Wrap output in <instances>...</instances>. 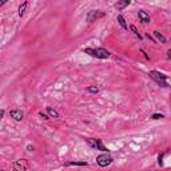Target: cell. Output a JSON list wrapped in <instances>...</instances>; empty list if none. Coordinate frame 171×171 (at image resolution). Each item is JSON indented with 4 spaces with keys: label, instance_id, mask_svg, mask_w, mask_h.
<instances>
[{
    "label": "cell",
    "instance_id": "cell-5",
    "mask_svg": "<svg viewBox=\"0 0 171 171\" xmlns=\"http://www.w3.org/2000/svg\"><path fill=\"white\" fill-rule=\"evenodd\" d=\"M104 16H106V12L100 11V9H91V11H88V13H87L86 19L88 23H94V22H96V20L104 18Z\"/></svg>",
    "mask_w": 171,
    "mask_h": 171
},
{
    "label": "cell",
    "instance_id": "cell-4",
    "mask_svg": "<svg viewBox=\"0 0 171 171\" xmlns=\"http://www.w3.org/2000/svg\"><path fill=\"white\" fill-rule=\"evenodd\" d=\"M112 162H114V159H112V156L110 155V152H103V154L96 156V163H98L99 167H107V166L111 165Z\"/></svg>",
    "mask_w": 171,
    "mask_h": 171
},
{
    "label": "cell",
    "instance_id": "cell-20",
    "mask_svg": "<svg viewBox=\"0 0 171 171\" xmlns=\"http://www.w3.org/2000/svg\"><path fill=\"white\" fill-rule=\"evenodd\" d=\"M140 51H142V53H143V56H145V58H146V60H150V56L146 53V51H145V50H140Z\"/></svg>",
    "mask_w": 171,
    "mask_h": 171
},
{
    "label": "cell",
    "instance_id": "cell-16",
    "mask_svg": "<svg viewBox=\"0 0 171 171\" xmlns=\"http://www.w3.org/2000/svg\"><path fill=\"white\" fill-rule=\"evenodd\" d=\"M87 92H88V94H98L99 88L96 86H88V87H87Z\"/></svg>",
    "mask_w": 171,
    "mask_h": 171
},
{
    "label": "cell",
    "instance_id": "cell-11",
    "mask_svg": "<svg viewBox=\"0 0 171 171\" xmlns=\"http://www.w3.org/2000/svg\"><path fill=\"white\" fill-rule=\"evenodd\" d=\"M47 115L50 116V118H53V119H58L59 118V112L56 111L55 108H52V107H47Z\"/></svg>",
    "mask_w": 171,
    "mask_h": 171
},
{
    "label": "cell",
    "instance_id": "cell-3",
    "mask_svg": "<svg viewBox=\"0 0 171 171\" xmlns=\"http://www.w3.org/2000/svg\"><path fill=\"white\" fill-rule=\"evenodd\" d=\"M86 143L91 147V149H94V150H99V151H102V152H110V150L107 149L104 145H103L102 139L88 138V139H86Z\"/></svg>",
    "mask_w": 171,
    "mask_h": 171
},
{
    "label": "cell",
    "instance_id": "cell-14",
    "mask_svg": "<svg viewBox=\"0 0 171 171\" xmlns=\"http://www.w3.org/2000/svg\"><path fill=\"white\" fill-rule=\"evenodd\" d=\"M27 5H28V2H24L23 4H20V7H19V16L20 18H23L24 16V12H26V8H27Z\"/></svg>",
    "mask_w": 171,
    "mask_h": 171
},
{
    "label": "cell",
    "instance_id": "cell-9",
    "mask_svg": "<svg viewBox=\"0 0 171 171\" xmlns=\"http://www.w3.org/2000/svg\"><path fill=\"white\" fill-rule=\"evenodd\" d=\"M116 20H118L119 26L122 27V28L125 29V31H127V29H128V24H127V22H126V19H125V16H123V15H118Z\"/></svg>",
    "mask_w": 171,
    "mask_h": 171
},
{
    "label": "cell",
    "instance_id": "cell-15",
    "mask_svg": "<svg viewBox=\"0 0 171 171\" xmlns=\"http://www.w3.org/2000/svg\"><path fill=\"white\" fill-rule=\"evenodd\" d=\"M130 29H131V31L134 32V35H135V36H136V38H138L139 40H142V39H143V36L139 33V31H138V29H136V27H135V26H130Z\"/></svg>",
    "mask_w": 171,
    "mask_h": 171
},
{
    "label": "cell",
    "instance_id": "cell-2",
    "mask_svg": "<svg viewBox=\"0 0 171 171\" xmlns=\"http://www.w3.org/2000/svg\"><path fill=\"white\" fill-rule=\"evenodd\" d=\"M149 76L158 86L162 87V88H167V87H169V84H167V75H165L163 72L156 71V70H151V71L149 72Z\"/></svg>",
    "mask_w": 171,
    "mask_h": 171
},
{
    "label": "cell",
    "instance_id": "cell-23",
    "mask_svg": "<svg viewBox=\"0 0 171 171\" xmlns=\"http://www.w3.org/2000/svg\"><path fill=\"white\" fill-rule=\"evenodd\" d=\"M4 114H5V111H4V110H2V111H0V118H3V116H4Z\"/></svg>",
    "mask_w": 171,
    "mask_h": 171
},
{
    "label": "cell",
    "instance_id": "cell-6",
    "mask_svg": "<svg viewBox=\"0 0 171 171\" xmlns=\"http://www.w3.org/2000/svg\"><path fill=\"white\" fill-rule=\"evenodd\" d=\"M28 170V162L26 159H19L13 162V171H27Z\"/></svg>",
    "mask_w": 171,
    "mask_h": 171
},
{
    "label": "cell",
    "instance_id": "cell-13",
    "mask_svg": "<svg viewBox=\"0 0 171 171\" xmlns=\"http://www.w3.org/2000/svg\"><path fill=\"white\" fill-rule=\"evenodd\" d=\"M152 33H154V36H155V38L158 39L160 43H162V44H165V43L167 42V39L165 38V35H162V33H160L159 31H154Z\"/></svg>",
    "mask_w": 171,
    "mask_h": 171
},
{
    "label": "cell",
    "instance_id": "cell-17",
    "mask_svg": "<svg viewBox=\"0 0 171 171\" xmlns=\"http://www.w3.org/2000/svg\"><path fill=\"white\" fill-rule=\"evenodd\" d=\"M163 118H165L163 114H152L151 115V119H154V120H159V119H163Z\"/></svg>",
    "mask_w": 171,
    "mask_h": 171
},
{
    "label": "cell",
    "instance_id": "cell-21",
    "mask_svg": "<svg viewBox=\"0 0 171 171\" xmlns=\"http://www.w3.org/2000/svg\"><path fill=\"white\" fill-rule=\"evenodd\" d=\"M166 58L169 59V60L171 59V50H169V51H167V56H166Z\"/></svg>",
    "mask_w": 171,
    "mask_h": 171
},
{
    "label": "cell",
    "instance_id": "cell-19",
    "mask_svg": "<svg viewBox=\"0 0 171 171\" xmlns=\"http://www.w3.org/2000/svg\"><path fill=\"white\" fill-rule=\"evenodd\" d=\"M146 38H149L150 40H152V42H154V43H156V40H155V39H154V38H152V36H151V35H150V33H149V32H147V33H146Z\"/></svg>",
    "mask_w": 171,
    "mask_h": 171
},
{
    "label": "cell",
    "instance_id": "cell-10",
    "mask_svg": "<svg viewBox=\"0 0 171 171\" xmlns=\"http://www.w3.org/2000/svg\"><path fill=\"white\" fill-rule=\"evenodd\" d=\"M64 166H88V162L86 160H82V162H78V160H70V162H66Z\"/></svg>",
    "mask_w": 171,
    "mask_h": 171
},
{
    "label": "cell",
    "instance_id": "cell-24",
    "mask_svg": "<svg viewBox=\"0 0 171 171\" xmlns=\"http://www.w3.org/2000/svg\"><path fill=\"white\" fill-rule=\"evenodd\" d=\"M2 171H4V170H2Z\"/></svg>",
    "mask_w": 171,
    "mask_h": 171
},
{
    "label": "cell",
    "instance_id": "cell-1",
    "mask_svg": "<svg viewBox=\"0 0 171 171\" xmlns=\"http://www.w3.org/2000/svg\"><path fill=\"white\" fill-rule=\"evenodd\" d=\"M83 52L96 59H107L111 56V52L106 48H102V47H99V48H90V47H87V48H83Z\"/></svg>",
    "mask_w": 171,
    "mask_h": 171
},
{
    "label": "cell",
    "instance_id": "cell-7",
    "mask_svg": "<svg viewBox=\"0 0 171 171\" xmlns=\"http://www.w3.org/2000/svg\"><path fill=\"white\" fill-rule=\"evenodd\" d=\"M9 116H11L13 120H16V122H22V120L24 119V114H23V111L19 108L9 110Z\"/></svg>",
    "mask_w": 171,
    "mask_h": 171
},
{
    "label": "cell",
    "instance_id": "cell-18",
    "mask_svg": "<svg viewBox=\"0 0 171 171\" xmlns=\"http://www.w3.org/2000/svg\"><path fill=\"white\" fill-rule=\"evenodd\" d=\"M39 116H40V118H43V119H44V120H48V119H50V116L47 115V114H43L42 111L39 112Z\"/></svg>",
    "mask_w": 171,
    "mask_h": 171
},
{
    "label": "cell",
    "instance_id": "cell-12",
    "mask_svg": "<svg viewBox=\"0 0 171 171\" xmlns=\"http://www.w3.org/2000/svg\"><path fill=\"white\" fill-rule=\"evenodd\" d=\"M130 4H131V0H122V2L115 3V7L120 11V9H123V8H126V7H128Z\"/></svg>",
    "mask_w": 171,
    "mask_h": 171
},
{
    "label": "cell",
    "instance_id": "cell-8",
    "mask_svg": "<svg viewBox=\"0 0 171 171\" xmlns=\"http://www.w3.org/2000/svg\"><path fill=\"white\" fill-rule=\"evenodd\" d=\"M138 18L142 23H150V15L146 11H143V9H139L138 11Z\"/></svg>",
    "mask_w": 171,
    "mask_h": 171
},
{
    "label": "cell",
    "instance_id": "cell-22",
    "mask_svg": "<svg viewBox=\"0 0 171 171\" xmlns=\"http://www.w3.org/2000/svg\"><path fill=\"white\" fill-rule=\"evenodd\" d=\"M27 150H28V151H33V146L28 145V146H27Z\"/></svg>",
    "mask_w": 171,
    "mask_h": 171
}]
</instances>
